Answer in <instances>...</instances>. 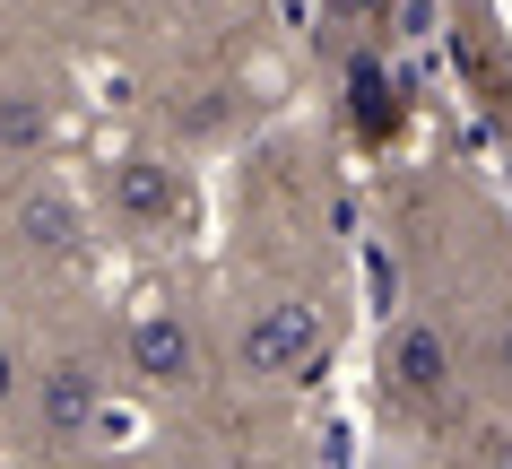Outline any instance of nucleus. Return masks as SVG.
I'll use <instances>...</instances> for the list:
<instances>
[{
  "instance_id": "nucleus-4",
  "label": "nucleus",
  "mask_w": 512,
  "mask_h": 469,
  "mask_svg": "<svg viewBox=\"0 0 512 469\" xmlns=\"http://www.w3.org/2000/svg\"><path fill=\"white\" fill-rule=\"evenodd\" d=\"M35 417H44V435H61V443L96 435V426H105V383H96L79 357L44 365V374H35Z\"/></svg>"
},
{
  "instance_id": "nucleus-1",
  "label": "nucleus",
  "mask_w": 512,
  "mask_h": 469,
  "mask_svg": "<svg viewBox=\"0 0 512 469\" xmlns=\"http://www.w3.org/2000/svg\"><path fill=\"white\" fill-rule=\"evenodd\" d=\"M243 374H261V383H313L330 357L322 339V313L304 296H261L252 313H243V339H235Z\"/></svg>"
},
{
  "instance_id": "nucleus-9",
  "label": "nucleus",
  "mask_w": 512,
  "mask_h": 469,
  "mask_svg": "<svg viewBox=\"0 0 512 469\" xmlns=\"http://www.w3.org/2000/svg\"><path fill=\"white\" fill-rule=\"evenodd\" d=\"M495 357H504V374H512V322H504V348H495Z\"/></svg>"
},
{
  "instance_id": "nucleus-3",
  "label": "nucleus",
  "mask_w": 512,
  "mask_h": 469,
  "mask_svg": "<svg viewBox=\"0 0 512 469\" xmlns=\"http://www.w3.org/2000/svg\"><path fill=\"white\" fill-rule=\"evenodd\" d=\"M122 357H131L139 383L174 391V383H191V374H200V331H191L183 313H165V304H157V313H139V322H131Z\"/></svg>"
},
{
  "instance_id": "nucleus-5",
  "label": "nucleus",
  "mask_w": 512,
  "mask_h": 469,
  "mask_svg": "<svg viewBox=\"0 0 512 469\" xmlns=\"http://www.w3.org/2000/svg\"><path fill=\"white\" fill-rule=\"evenodd\" d=\"M382 374L400 400H443L452 391V339L434 331V322H400L391 348H382Z\"/></svg>"
},
{
  "instance_id": "nucleus-6",
  "label": "nucleus",
  "mask_w": 512,
  "mask_h": 469,
  "mask_svg": "<svg viewBox=\"0 0 512 469\" xmlns=\"http://www.w3.org/2000/svg\"><path fill=\"white\" fill-rule=\"evenodd\" d=\"M9 226H18V244L44 252V261H70V252H79V209H70V192H53V183H35Z\"/></svg>"
},
{
  "instance_id": "nucleus-2",
  "label": "nucleus",
  "mask_w": 512,
  "mask_h": 469,
  "mask_svg": "<svg viewBox=\"0 0 512 469\" xmlns=\"http://www.w3.org/2000/svg\"><path fill=\"white\" fill-rule=\"evenodd\" d=\"M105 200H113V218L139 226V235H165V226H183V209H191L183 166H165V157H113Z\"/></svg>"
},
{
  "instance_id": "nucleus-8",
  "label": "nucleus",
  "mask_w": 512,
  "mask_h": 469,
  "mask_svg": "<svg viewBox=\"0 0 512 469\" xmlns=\"http://www.w3.org/2000/svg\"><path fill=\"white\" fill-rule=\"evenodd\" d=\"M348 87H356V122H365V131H382V122H391V87H382V61H356Z\"/></svg>"
},
{
  "instance_id": "nucleus-7",
  "label": "nucleus",
  "mask_w": 512,
  "mask_h": 469,
  "mask_svg": "<svg viewBox=\"0 0 512 469\" xmlns=\"http://www.w3.org/2000/svg\"><path fill=\"white\" fill-rule=\"evenodd\" d=\"M44 139H53V105L35 87H9L0 96V148L9 157H44Z\"/></svg>"
}]
</instances>
